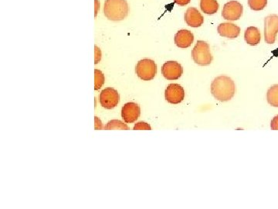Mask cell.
<instances>
[{
  "instance_id": "obj_1",
  "label": "cell",
  "mask_w": 278,
  "mask_h": 209,
  "mask_svg": "<svg viewBox=\"0 0 278 209\" xmlns=\"http://www.w3.org/2000/svg\"><path fill=\"white\" fill-rule=\"evenodd\" d=\"M235 91L236 85L234 82L228 76H219L212 82V94L221 102H227L233 99Z\"/></svg>"
},
{
  "instance_id": "obj_2",
  "label": "cell",
  "mask_w": 278,
  "mask_h": 209,
  "mask_svg": "<svg viewBox=\"0 0 278 209\" xmlns=\"http://www.w3.org/2000/svg\"><path fill=\"white\" fill-rule=\"evenodd\" d=\"M128 4L126 0H106L104 7V13L111 21H121L128 14Z\"/></svg>"
},
{
  "instance_id": "obj_3",
  "label": "cell",
  "mask_w": 278,
  "mask_h": 209,
  "mask_svg": "<svg viewBox=\"0 0 278 209\" xmlns=\"http://www.w3.org/2000/svg\"><path fill=\"white\" fill-rule=\"evenodd\" d=\"M192 57L194 62L200 66L210 65L213 62V56L209 44L203 41H197L192 50Z\"/></svg>"
},
{
  "instance_id": "obj_4",
  "label": "cell",
  "mask_w": 278,
  "mask_h": 209,
  "mask_svg": "<svg viewBox=\"0 0 278 209\" xmlns=\"http://www.w3.org/2000/svg\"><path fill=\"white\" fill-rule=\"evenodd\" d=\"M136 74L143 81H151L157 73V65L151 59H143L137 62L135 68Z\"/></svg>"
},
{
  "instance_id": "obj_5",
  "label": "cell",
  "mask_w": 278,
  "mask_h": 209,
  "mask_svg": "<svg viewBox=\"0 0 278 209\" xmlns=\"http://www.w3.org/2000/svg\"><path fill=\"white\" fill-rule=\"evenodd\" d=\"M278 33V15H269L264 19V40L268 44H274Z\"/></svg>"
},
{
  "instance_id": "obj_6",
  "label": "cell",
  "mask_w": 278,
  "mask_h": 209,
  "mask_svg": "<svg viewBox=\"0 0 278 209\" xmlns=\"http://www.w3.org/2000/svg\"><path fill=\"white\" fill-rule=\"evenodd\" d=\"M242 4L238 1L232 0L224 5L222 11V16L227 21H238L243 14Z\"/></svg>"
},
{
  "instance_id": "obj_7",
  "label": "cell",
  "mask_w": 278,
  "mask_h": 209,
  "mask_svg": "<svg viewBox=\"0 0 278 209\" xmlns=\"http://www.w3.org/2000/svg\"><path fill=\"white\" fill-rule=\"evenodd\" d=\"M119 94L112 88H107L101 92L99 101L101 105L107 109H114L119 102Z\"/></svg>"
},
{
  "instance_id": "obj_8",
  "label": "cell",
  "mask_w": 278,
  "mask_h": 209,
  "mask_svg": "<svg viewBox=\"0 0 278 209\" xmlns=\"http://www.w3.org/2000/svg\"><path fill=\"white\" fill-rule=\"evenodd\" d=\"M183 73V68L176 62H167L162 67V74L167 80H178Z\"/></svg>"
},
{
  "instance_id": "obj_9",
  "label": "cell",
  "mask_w": 278,
  "mask_h": 209,
  "mask_svg": "<svg viewBox=\"0 0 278 209\" xmlns=\"http://www.w3.org/2000/svg\"><path fill=\"white\" fill-rule=\"evenodd\" d=\"M166 99L169 103L180 104L183 102L185 98V91L181 85L178 84H170L166 88V92H165Z\"/></svg>"
},
{
  "instance_id": "obj_10",
  "label": "cell",
  "mask_w": 278,
  "mask_h": 209,
  "mask_svg": "<svg viewBox=\"0 0 278 209\" xmlns=\"http://www.w3.org/2000/svg\"><path fill=\"white\" fill-rule=\"evenodd\" d=\"M141 109L137 104L128 102L122 108V117L126 123H132L140 117Z\"/></svg>"
},
{
  "instance_id": "obj_11",
  "label": "cell",
  "mask_w": 278,
  "mask_h": 209,
  "mask_svg": "<svg viewBox=\"0 0 278 209\" xmlns=\"http://www.w3.org/2000/svg\"><path fill=\"white\" fill-rule=\"evenodd\" d=\"M185 21L189 27L195 28V27H200L203 25L204 18L196 8L189 7L185 13Z\"/></svg>"
},
{
  "instance_id": "obj_12",
  "label": "cell",
  "mask_w": 278,
  "mask_h": 209,
  "mask_svg": "<svg viewBox=\"0 0 278 209\" xmlns=\"http://www.w3.org/2000/svg\"><path fill=\"white\" fill-rule=\"evenodd\" d=\"M218 33L221 36L229 39L238 37L241 33V28L236 24L231 23H223L218 26Z\"/></svg>"
},
{
  "instance_id": "obj_13",
  "label": "cell",
  "mask_w": 278,
  "mask_h": 209,
  "mask_svg": "<svg viewBox=\"0 0 278 209\" xmlns=\"http://www.w3.org/2000/svg\"><path fill=\"white\" fill-rule=\"evenodd\" d=\"M193 41V34L188 30H180L175 36V44L180 48H187L190 47Z\"/></svg>"
},
{
  "instance_id": "obj_14",
  "label": "cell",
  "mask_w": 278,
  "mask_h": 209,
  "mask_svg": "<svg viewBox=\"0 0 278 209\" xmlns=\"http://www.w3.org/2000/svg\"><path fill=\"white\" fill-rule=\"evenodd\" d=\"M244 38L249 45L256 46L261 42V35L256 27H250L246 30Z\"/></svg>"
},
{
  "instance_id": "obj_15",
  "label": "cell",
  "mask_w": 278,
  "mask_h": 209,
  "mask_svg": "<svg viewBox=\"0 0 278 209\" xmlns=\"http://www.w3.org/2000/svg\"><path fill=\"white\" fill-rule=\"evenodd\" d=\"M200 8L207 15H213L219 10V4L216 0H201Z\"/></svg>"
},
{
  "instance_id": "obj_16",
  "label": "cell",
  "mask_w": 278,
  "mask_h": 209,
  "mask_svg": "<svg viewBox=\"0 0 278 209\" xmlns=\"http://www.w3.org/2000/svg\"><path fill=\"white\" fill-rule=\"evenodd\" d=\"M267 99L270 106L278 107V85H274L269 88L267 93Z\"/></svg>"
},
{
  "instance_id": "obj_17",
  "label": "cell",
  "mask_w": 278,
  "mask_h": 209,
  "mask_svg": "<svg viewBox=\"0 0 278 209\" xmlns=\"http://www.w3.org/2000/svg\"><path fill=\"white\" fill-rule=\"evenodd\" d=\"M267 0H248V5L251 10L260 11L265 8Z\"/></svg>"
},
{
  "instance_id": "obj_18",
  "label": "cell",
  "mask_w": 278,
  "mask_h": 209,
  "mask_svg": "<svg viewBox=\"0 0 278 209\" xmlns=\"http://www.w3.org/2000/svg\"><path fill=\"white\" fill-rule=\"evenodd\" d=\"M124 129V130H128L129 128L126 124H124L120 120H111L105 126V130L108 129Z\"/></svg>"
},
{
  "instance_id": "obj_19",
  "label": "cell",
  "mask_w": 278,
  "mask_h": 209,
  "mask_svg": "<svg viewBox=\"0 0 278 209\" xmlns=\"http://www.w3.org/2000/svg\"><path fill=\"white\" fill-rule=\"evenodd\" d=\"M105 83V75L100 70H94V89L99 90Z\"/></svg>"
},
{
  "instance_id": "obj_20",
  "label": "cell",
  "mask_w": 278,
  "mask_h": 209,
  "mask_svg": "<svg viewBox=\"0 0 278 209\" xmlns=\"http://www.w3.org/2000/svg\"><path fill=\"white\" fill-rule=\"evenodd\" d=\"M151 130L150 125L148 123H145V122H139V123H136L134 126V130Z\"/></svg>"
},
{
  "instance_id": "obj_21",
  "label": "cell",
  "mask_w": 278,
  "mask_h": 209,
  "mask_svg": "<svg viewBox=\"0 0 278 209\" xmlns=\"http://www.w3.org/2000/svg\"><path fill=\"white\" fill-rule=\"evenodd\" d=\"M94 49H95V50H94V54H95V59H94V63L97 65V63H98L99 62L101 61V59H102V51H101L100 48H98V47H97V46H95L94 47Z\"/></svg>"
},
{
  "instance_id": "obj_22",
  "label": "cell",
  "mask_w": 278,
  "mask_h": 209,
  "mask_svg": "<svg viewBox=\"0 0 278 209\" xmlns=\"http://www.w3.org/2000/svg\"><path fill=\"white\" fill-rule=\"evenodd\" d=\"M270 127H271L272 130H278V115L276 116L272 120L271 123H270Z\"/></svg>"
},
{
  "instance_id": "obj_23",
  "label": "cell",
  "mask_w": 278,
  "mask_h": 209,
  "mask_svg": "<svg viewBox=\"0 0 278 209\" xmlns=\"http://www.w3.org/2000/svg\"><path fill=\"white\" fill-rule=\"evenodd\" d=\"M190 2L191 0H174L175 4H178L181 7H184V6L187 5Z\"/></svg>"
},
{
  "instance_id": "obj_24",
  "label": "cell",
  "mask_w": 278,
  "mask_h": 209,
  "mask_svg": "<svg viewBox=\"0 0 278 209\" xmlns=\"http://www.w3.org/2000/svg\"><path fill=\"white\" fill-rule=\"evenodd\" d=\"M99 7H100V4H99L98 0H95V16H97Z\"/></svg>"
}]
</instances>
